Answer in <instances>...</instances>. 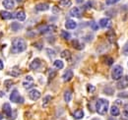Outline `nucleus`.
<instances>
[{
    "instance_id": "obj_12",
    "label": "nucleus",
    "mask_w": 128,
    "mask_h": 120,
    "mask_svg": "<svg viewBox=\"0 0 128 120\" xmlns=\"http://www.w3.org/2000/svg\"><path fill=\"white\" fill-rule=\"evenodd\" d=\"M15 18H16L18 21H20V22H23V21H25L26 20V13L23 11V10H19V11H17L15 16H14Z\"/></svg>"
},
{
    "instance_id": "obj_35",
    "label": "nucleus",
    "mask_w": 128,
    "mask_h": 120,
    "mask_svg": "<svg viewBox=\"0 0 128 120\" xmlns=\"http://www.w3.org/2000/svg\"><path fill=\"white\" fill-rule=\"evenodd\" d=\"M118 1H120V0H106V5H112V4L117 3Z\"/></svg>"
},
{
    "instance_id": "obj_40",
    "label": "nucleus",
    "mask_w": 128,
    "mask_h": 120,
    "mask_svg": "<svg viewBox=\"0 0 128 120\" xmlns=\"http://www.w3.org/2000/svg\"><path fill=\"white\" fill-rule=\"evenodd\" d=\"M86 5H87V6H85V8H90V7H92V3H91V2H88Z\"/></svg>"
},
{
    "instance_id": "obj_13",
    "label": "nucleus",
    "mask_w": 128,
    "mask_h": 120,
    "mask_svg": "<svg viewBox=\"0 0 128 120\" xmlns=\"http://www.w3.org/2000/svg\"><path fill=\"white\" fill-rule=\"evenodd\" d=\"M76 27H77V24L73 20H67L65 23V28L68 30H74V29H76Z\"/></svg>"
},
{
    "instance_id": "obj_21",
    "label": "nucleus",
    "mask_w": 128,
    "mask_h": 120,
    "mask_svg": "<svg viewBox=\"0 0 128 120\" xmlns=\"http://www.w3.org/2000/svg\"><path fill=\"white\" fill-rule=\"evenodd\" d=\"M127 80H126V78H123V79H121L120 80V82H118V84H117V88L118 89H124V88H126L127 87Z\"/></svg>"
},
{
    "instance_id": "obj_18",
    "label": "nucleus",
    "mask_w": 128,
    "mask_h": 120,
    "mask_svg": "<svg viewBox=\"0 0 128 120\" xmlns=\"http://www.w3.org/2000/svg\"><path fill=\"white\" fill-rule=\"evenodd\" d=\"M72 45H73L74 48H76V49H78V50H81V49L84 48V44H81L78 40H72Z\"/></svg>"
},
{
    "instance_id": "obj_3",
    "label": "nucleus",
    "mask_w": 128,
    "mask_h": 120,
    "mask_svg": "<svg viewBox=\"0 0 128 120\" xmlns=\"http://www.w3.org/2000/svg\"><path fill=\"white\" fill-rule=\"evenodd\" d=\"M123 75V68L120 65H116L113 67L112 71V77L113 80H120Z\"/></svg>"
},
{
    "instance_id": "obj_41",
    "label": "nucleus",
    "mask_w": 128,
    "mask_h": 120,
    "mask_svg": "<svg viewBox=\"0 0 128 120\" xmlns=\"http://www.w3.org/2000/svg\"><path fill=\"white\" fill-rule=\"evenodd\" d=\"M3 67H4V64H3L2 60L0 59V70H2V69H3Z\"/></svg>"
},
{
    "instance_id": "obj_31",
    "label": "nucleus",
    "mask_w": 128,
    "mask_h": 120,
    "mask_svg": "<svg viewBox=\"0 0 128 120\" xmlns=\"http://www.w3.org/2000/svg\"><path fill=\"white\" fill-rule=\"evenodd\" d=\"M61 36L63 38L64 40H70L71 34L68 32H66V30H61Z\"/></svg>"
},
{
    "instance_id": "obj_25",
    "label": "nucleus",
    "mask_w": 128,
    "mask_h": 120,
    "mask_svg": "<svg viewBox=\"0 0 128 120\" xmlns=\"http://www.w3.org/2000/svg\"><path fill=\"white\" fill-rule=\"evenodd\" d=\"M108 23H110V20L106 19V18H102V19L100 20V26L102 28H106V27H108Z\"/></svg>"
},
{
    "instance_id": "obj_9",
    "label": "nucleus",
    "mask_w": 128,
    "mask_h": 120,
    "mask_svg": "<svg viewBox=\"0 0 128 120\" xmlns=\"http://www.w3.org/2000/svg\"><path fill=\"white\" fill-rule=\"evenodd\" d=\"M40 66H42V61H40V59L36 58V59L32 60V62L31 63V65H30V68L32 70H38Z\"/></svg>"
},
{
    "instance_id": "obj_14",
    "label": "nucleus",
    "mask_w": 128,
    "mask_h": 120,
    "mask_svg": "<svg viewBox=\"0 0 128 120\" xmlns=\"http://www.w3.org/2000/svg\"><path fill=\"white\" fill-rule=\"evenodd\" d=\"M0 17L2 20H10V19L14 18V16L8 11H0Z\"/></svg>"
},
{
    "instance_id": "obj_37",
    "label": "nucleus",
    "mask_w": 128,
    "mask_h": 120,
    "mask_svg": "<svg viewBox=\"0 0 128 120\" xmlns=\"http://www.w3.org/2000/svg\"><path fill=\"white\" fill-rule=\"evenodd\" d=\"M124 115L128 118V104L124 106Z\"/></svg>"
},
{
    "instance_id": "obj_42",
    "label": "nucleus",
    "mask_w": 128,
    "mask_h": 120,
    "mask_svg": "<svg viewBox=\"0 0 128 120\" xmlns=\"http://www.w3.org/2000/svg\"><path fill=\"white\" fill-rule=\"evenodd\" d=\"M118 96H126V98H128L127 94H119Z\"/></svg>"
},
{
    "instance_id": "obj_46",
    "label": "nucleus",
    "mask_w": 128,
    "mask_h": 120,
    "mask_svg": "<svg viewBox=\"0 0 128 120\" xmlns=\"http://www.w3.org/2000/svg\"><path fill=\"white\" fill-rule=\"evenodd\" d=\"M126 80H127V83H128V76H127V78H126Z\"/></svg>"
},
{
    "instance_id": "obj_24",
    "label": "nucleus",
    "mask_w": 128,
    "mask_h": 120,
    "mask_svg": "<svg viewBox=\"0 0 128 120\" xmlns=\"http://www.w3.org/2000/svg\"><path fill=\"white\" fill-rule=\"evenodd\" d=\"M110 114H112V116H118L119 115V108L117 106H115V105L112 106V108H110Z\"/></svg>"
},
{
    "instance_id": "obj_28",
    "label": "nucleus",
    "mask_w": 128,
    "mask_h": 120,
    "mask_svg": "<svg viewBox=\"0 0 128 120\" xmlns=\"http://www.w3.org/2000/svg\"><path fill=\"white\" fill-rule=\"evenodd\" d=\"M21 25L19 24V23H17V22H14V23H12V25H11V29L13 32H18L19 30H21Z\"/></svg>"
},
{
    "instance_id": "obj_47",
    "label": "nucleus",
    "mask_w": 128,
    "mask_h": 120,
    "mask_svg": "<svg viewBox=\"0 0 128 120\" xmlns=\"http://www.w3.org/2000/svg\"><path fill=\"white\" fill-rule=\"evenodd\" d=\"M127 65H128V64H127Z\"/></svg>"
},
{
    "instance_id": "obj_33",
    "label": "nucleus",
    "mask_w": 128,
    "mask_h": 120,
    "mask_svg": "<svg viewBox=\"0 0 128 120\" xmlns=\"http://www.w3.org/2000/svg\"><path fill=\"white\" fill-rule=\"evenodd\" d=\"M87 90H88V92H90V94H93V92H95V90H96V88L93 86V85H88L87 86Z\"/></svg>"
},
{
    "instance_id": "obj_34",
    "label": "nucleus",
    "mask_w": 128,
    "mask_h": 120,
    "mask_svg": "<svg viewBox=\"0 0 128 120\" xmlns=\"http://www.w3.org/2000/svg\"><path fill=\"white\" fill-rule=\"evenodd\" d=\"M46 53L48 54V56L51 58V57H54L55 56V52L52 50V49H50V48H46Z\"/></svg>"
},
{
    "instance_id": "obj_6",
    "label": "nucleus",
    "mask_w": 128,
    "mask_h": 120,
    "mask_svg": "<svg viewBox=\"0 0 128 120\" xmlns=\"http://www.w3.org/2000/svg\"><path fill=\"white\" fill-rule=\"evenodd\" d=\"M29 96L32 100H38L40 98V92L38 90H32L29 92Z\"/></svg>"
},
{
    "instance_id": "obj_5",
    "label": "nucleus",
    "mask_w": 128,
    "mask_h": 120,
    "mask_svg": "<svg viewBox=\"0 0 128 120\" xmlns=\"http://www.w3.org/2000/svg\"><path fill=\"white\" fill-rule=\"evenodd\" d=\"M34 79H32V77L31 76H27L26 77V79H25V81L23 82V87L26 89V90H29V89H31L34 87Z\"/></svg>"
},
{
    "instance_id": "obj_27",
    "label": "nucleus",
    "mask_w": 128,
    "mask_h": 120,
    "mask_svg": "<svg viewBox=\"0 0 128 120\" xmlns=\"http://www.w3.org/2000/svg\"><path fill=\"white\" fill-rule=\"evenodd\" d=\"M13 85H14V83L12 82V80H6V81H4V86H5V88H6L7 90H10V89L12 88Z\"/></svg>"
},
{
    "instance_id": "obj_8",
    "label": "nucleus",
    "mask_w": 128,
    "mask_h": 120,
    "mask_svg": "<svg viewBox=\"0 0 128 120\" xmlns=\"http://www.w3.org/2000/svg\"><path fill=\"white\" fill-rule=\"evenodd\" d=\"M73 76H74V74H73V71L72 70H66L65 72H64L63 76H62V79H63L64 82H69L72 78H73Z\"/></svg>"
},
{
    "instance_id": "obj_43",
    "label": "nucleus",
    "mask_w": 128,
    "mask_h": 120,
    "mask_svg": "<svg viewBox=\"0 0 128 120\" xmlns=\"http://www.w3.org/2000/svg\"><path fill=\"white\" fill-rule=\"evenodd\" d=\"M76 1H77L78 3H83V1H84V0H76Z\"/></svg>"
},
{
    "instance_id": "obj_44",
    "label": "nucleus",
    "mask_w": 128,
    "mask_h": 120,
    "mask_svg": "<svg viewBox=\"0 0 128 120\" xmlns=\"http://www.w3.org/2000/svg\"><path fill=\"white\" fill-rule=\"evenodd\" d=\"M2 119H3V115L0 113V120H2Z\"/></svg>"
},
{
    "instance_id": "obj_36",
    "label": "nucleus",
    "mask_w": 128,
    "mask_h": 120,
    "mask_svg": "<svg viewBox=\"0 0 128 120\" xmlns=\"http://www.w3.org/2000/svg\"><path fill=\"white\" fill-rule=\"evenodd\" d=\"M122 51H123V54H124V55H128V42L125 44V45L123 46V50H122Z\"/></svg>"
},
{
    "instance_id": "obj_15",
    "label": "nucleus",
    "mask_w": 128,
    "mask_h": 120,
    "mask_svg": "<svg viewBox=\"0 0 128 120\" xmlns=\"http://www.w3.org/2000/svg\"><path fill=\"white\" fill-rule=\"evenodd\" d=\"M70 16L75 17V18H80L81 17V11L78 7H74L70 10Z\"/></svg>"
},
{
    "instance_id": "obj_1",
    "label": "nucleus",
    "mask_w": 128,
    "mask_h": 120,
    "mask_svg": "<svg viewBox=\"0 0 128 120\" xmlns=\"http://www.w3.org/2000/svg\"><path fill=\"white\" fill-rule=\"evenodd\" d=\"M27 48V44L25 42V40L21 38H16L13 40L12 42V47H11V51L12 53H20L25 51Z\"/></svg>"
},
{
    "instance_id": "obj_23",
    "label": "nucleus",
    "mask_w": 128,
    "mask_h": 120,
    "mask_svg": "<svg viewBox=\"0 0 128 120\" xmlns=\"http://www.w3.org/2000/svg\"><path fill=\"white\" fill-rule=\"evenodd\" d=\"M61 57L63 58V59H66V60H70V58H71V52L69 51V50H63L62 52H61Z\"/></svg>"
},
{
    "instance_id": "obj_38",
    "label": "nucleus",
    "mask_w": 128,
    "mask_h": 120,
    "mask_svg": "<svg viewBox=\"0 0 128 120\" xmlns=\"http://www.w3.org/2000/svg\"><path fill=\"white\" fill-rule=\"evenodd\" d=\"M106 63L108 65H112V63H113V59H112V58H106Z\"/></svg>"
},
{
    "instance_id": "obj_17",
    "label": "nucleus",
    "mask_w": 128,
    "mask_h": 120,
    "mask_svg": "<svg viewBox=\"0 0 128 120\" xmlns=\"http://www.w3.org/2000/svg\"><path fill=\"white\" fill-rule=\"evenodd\" d=\"M58 5L62 8H68L72 5V2H71V0H59Z\"/></svg>"
},
{
    "instance_id": "obj_45",
    "label": "nucleus",
    "mask_w": 128,
    "mask_h": 120,
    "mask_svg": "<svg viewBox=\"0 0 128 120\" xmlns=\"http://www.w3.org/2000/svg\"><path fill=\"white\" fill-rule=\"evenodd\" d=\"M17 1H18V2H19V3H20V2H22V1H23V0H17Z\"/></svg>"
},
{
    "instance_id": "obj_11",
    "label": "nucleus",
    "mask_w": 128,
    "mask_h": 120,
    "mask_svg": "<svg viewBox=\"0 0 128 120\" xmlns=\"http://www.w3.org/2000/svg\"><path fill=\"white\" fill-rule=\"evenodd\" d=\"M55 29V26H50V25H46V26H42V27H40L38 30H40V34H46L48 32H51V30H53Z\"/></svg>"
},
{
    "instance_id": "obj_22",
    "label": "nucleus",
    "mask_w": 128,
    "mask_h": 120,
    "mask_svg": "<svg viewBox=\"0 0 128 120\" xmlns=\"http://www.w3.org/2000/svg\"><path fill=\"white\" fill-rule=\"evenodd\" d=\"M106 36H108V40L110 42H114V40H115V34H114L113 30H110L106 32Z\"/></svg>"
},
{
    "instance_id": "obj_16",
    "label": "nucleus",
    "mask_w": 128,
    "mask_h": 120,
    "mask_svg": "<svg viewBox=\"0 0 128 120\" xmlns=\"http://www.w3.org/2000/svg\"><path fill=\"white\" fill-rule=\"evenodd\" d=\"M49 9V6L46 3H40L38 5H36V11H46Z\"/></svg>"
},
{
    "instance_id": "obj_4",
    "label": "nucleus",
    "mask_w": 128,
    "mask_h": 120,
    "mask_svg": "<svg viewBox=\"0 0 128 120\" xmlns=\"http://www.w3.org/2000/svg\"><path fill=\"white\" fill-rule=\"evenodd\" d=\"M10 100L12 102H15V104H23L24 102V98L20 96L19 92L17 90H14L11 94H10Z\"/></svg>"
},
{
    "instance_id": "obj_2",
    "label": "nucleus",
    "mask_w": 128,
    "mask_h": 120,
    "mask_svg": "<svg viewBox=\"0 0 128 120\" xmlns=\"http://www.w3.org/2000/svg\"><path fill=\"white\" fill-rule=\"evenodd\" d=\"M108 105L110 102L108 100H104V98H100L98 100L96 104V112L100 114V115H104L106 114L108 112Z\"/></svg>"
},
{
    "instance_id": "obj_32",
    "label": "nucleus",
    "mask_w": 128,
    "mask_h": 120,
    "mask_svg": "<svg viewBox=\"0 0 128 120\" xmlns=\"http://www.w3.org/2000/svg\"><path fill=\"white\" fill-rule=\"evenodd\" d=\"M90 26H91V29H93L94 30H98V24H96L95 21H92V22L90 23Z\"/></svg>"
},
{
    "instance_id": "obj_19",
    "label": "nucleus",
    "mask_w": 128,
    "mask_h": 120,
    "mask_svg": "<svg viewBox=\"0 0 128 120\" xmlns=\"http://www.w3.org/2000/svg\"><path fill=\"white\" fill-rule=\"evenodd\" d=\"M73 117L75 119H82L84 117V111L82 109H78L73 113Z\"/></svg>"
},
{
    "instance_id": "obj_26",
    "label": "nucleus",
    "mask_w": 128,
    "mask_h": 120,
    "mask_svg": "<svg viewBox=\"0 0 128 120\" xmlns=\"http://www.w3.org/2000/svg\"><path fill=\"white\" fill-rule=\"evenodd\" d=\"M53 65H54V67L57 68V69H62L64 67V63L62 62V60H55V61L53 62Z\"/></svg>"
},
{
    "instance_id": "obj_20",
    "label": "nucleus",
    "mask_w": 128,
    "mask_h": 120,
    "mask_svg": "<svg viewBox=\"0 0 128 120\" xmlns=\"http://www.w3.org/2000/svg\"><path fill=\"white\" fill-rule=\"evenodd\" d=\"M71 100H72V92L70 90H65V92H64V100L66 102H69Z\"/></svg>"
},
{
    "instance_id": "obj_10",
    "label": "nucleus",
    "mask_w": 128,
    "mask_h": 120,
    "mask_svg": "<svg viewBox=\"0 0 128 120\" xmlns=\"http://www.w3.org/2000/svg\"><path fill=\"white\" fill-rule=\"evenodd\" d=\"M2 110H3L4 114H5L7 117H10V115H11V113H12V108H11V106H10L9 104H4L3 106H2Z\"/></svg>"
},
{
    "instance_id": "obj_7",
    "label": "nucleus",
    "mask_w": 128,
    "mask_h": 120,
    "mask_svg": "<svg viewBox=\"0 0 128 120\" xmlns=\"http://www.w3.org/2000/svg\"><path fill=\"white\" fill-rule=\"evenodd\" d=\"M2 4H3V6H4L6 9H8V10H12V9L15 7V2H14V0H3Z\"/></svg>"
},
{
    "instance_id": "obj_30",
    "label": "nucleus",
    "mask_w": 128,
    "mask_h": 120,
    "mask_svg": "<svg viewBox=\"0 0 128 120\" xmlns=\"http://www.w3.org/2000/svg\"><path fill=\"white\" fill-rule=\"evenodd\" d=\"M50 100H51V96H44V100H42V106H44V107H46L48 104H49V102H50Z\"/></svg>"
},
{
    "instance_id": "obj_39",
    "label": "nucleus",
    "mask_w": 128,
    "mask_h": 120,
    "mask_svg": "<svg viewBox=\"0 0 128 120\" xmlns=\"http://www.w3.org/2000/svg\"><path fill=\"white\" fill-rule=\"evenodd\" d=\"M54 75H55V72H54V71H50V74H49V79H50V78H53V77H54Z\"/></svg>"
},
{
    "instance_id": "obj_29",
    "label": "nucleus",
    "mask_w": 128,
    "mask_h": 120,
    "mask_svg": "<svg viewBox=\"0 0 128 120\" xmlns=\"http://www.w3.org/2000/svg\"><path fill=\"white\" fill-rule=\"evenodd\" d=\"M10 73H11V75L14 76V77H18V76L20 75L21 71H20V69L18 67H14V68H12V70H11Z\"/></svg>"
}]
</instances>
